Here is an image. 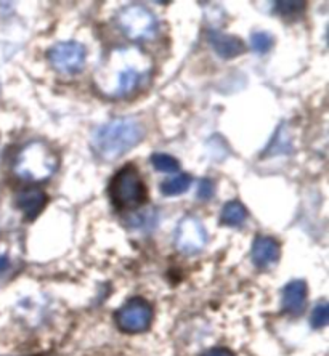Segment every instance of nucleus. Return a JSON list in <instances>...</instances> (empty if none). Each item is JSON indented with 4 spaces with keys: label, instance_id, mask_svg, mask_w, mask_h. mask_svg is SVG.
<instances>
[{
    "label": "nucleus",
    "instance_id": "nucleus-18",
    "mask_svg": "<svg viewBox=\"0 0 329 356\" xmlns=\"http://www.w3.org/2000/svg\"><path fill=\"white\" fill-rule=\"evenodd\" d=\"M305 8V2H278L276 3V12L283 17H294L297 13H302Z\"/></svg>",
    "mask_w": 329,
    "mask_h": 356
},
{
    "label": "nucleus",
    "instance_id": "nucleus-11",
    "mask_svg": "<svg viewBox=\"0 0 329 356\" xmlns=\"http://www.w3.org/2000/svg\"><path fill=\"white\" fill-rule=\"evenodd\" d=\"M250 259L254 265L260 270L270 268L280 259V244L273 238L259 236L254 241L252 250H250Z\"/></svg>",
    "mask_w": 329,
    "mask_h": 356
},
{
    "label": "nucleus",
    "instance_id": "nucleus-9",
    "mask_svg": "<svg viewBox=\"0 0 329 356\" xmlns=\"http://www.w3.org/2000/svg\"><path fill=\"white\" fill-rule=\"evenodd\" d=\"M207 42L212 47V50L223 60L236 58L246 51V45L241 39L236 35L220 33V31H209Z\"/></svg>",
    "mask_w": 329,
    "mask_h": 356
},
{
    "label": "nucleus",
    "instance_id": "nucleus-4",
    "mask_svg": "<svg viewBox=\"0 0 329 356\" xmlns=\"http://www.w3.org/2000/svg\"><path fill=\"white\" fill-rule=\"evenodd\" d=\"M148 188L137 165H124L109 181V199L118 211L129 212L140 209L148 202Z\"/></svg>",
    "mask_w": 329,
    "mask_h": 356
},
{
    "label": "nucleus",
    "instance_id": "nucleus-12",
    "mask_svg": "<svg viewBox=\"0 0 329 356\" xmlns=\"http://www.w3.org/2000/svg\"><path fill=\"white\" fill-rule=\"evenodd\" d=\"M283 310L292 316H299L305 310L307 303V284L302 280L291 281L283 289Z\"/></svg>",
    "mask_w": 329,
    "mask_h": 356
},
{
    "label": "nucleus",
    "instance_id": "nucleus-17",
    "mask_svg": "<svg viewBox=\"0 0 329 356\" xmlns=\"http://www.w3.org/2000/svg\"><path fill=\"white\" fill-rule=\"evenodd\" d=\"M312 326L315 329H321L328 326L329 323V307L326 302H320L318 305L313 308L312 312Z\"/></svg>",
    "mask_w": 329,
    "mask_h": 356
},
{
    "label": "nucleus",
    "instance_id": "nucleus-14",
    "mask_svg": "<svg viewBox=\"0 0 329 356\" xmlns=\"http://www.w3.org/2000/svg\"><path fill=\"white\" fill-rule=\"evenodd\" d=\"M193 178L188 174H180L177 177H172L169 180L161 183V193L164 196H180L190 190Z\"/></svg>",
    "mask_w": 329,
    "mask_h": 356
},
{
    "label": "nucleus",
    "instance_id": "nucleus-3",
    "mask_svg": "<svg viewBox=\"0 0 329 356\" xmlns=\"http://www.w3.org/2000/svg\"><path fill=\"white\" fill-rule=\"evenodd\" d=\"M60 159L45 141H31L19 151L13 164L15 175L26 181H44L55 174Z\"/></svg>",
    "mask_w": 329,
    "mask_h": 356
},
{
    "label": "nucleus",
    "instance_id": "nucleus-20",
    "mask_svg": "<svg viewBox=\"0 0 329 356\" xmlns=\"http://www.w3.org/2000/svg\"><path fill=\"white\" fill-rule=\"evenodd\" d=\"M202 356H234V353L228 348H212V350H207Z\"/></svg>",
    "mask_w": 329,
    "mask_h": 356
},
{
    "label": "nucleus",
    "instance_id": "nucleus-1",
    "mask_svg": "<svg viewBox=\"0 0 329 356\" xmlns=\"http://www.w3.org/2000/svg\"><path fill=\"white\" fill-rule=\"evenodd\" d=\"M143 124L135 118H116L93 130L90 145L93 153L103 161H116L142 143Z\"/></svg>",
    "mask_w": 329,
    "mask_h": 356
},
{
    "label": "nucleus",
    "instance_id": "nucleus-16",
    "mask_svg": "<svg viewBox=\"0 0 329 356\" xmlns=\"http://www.w3.org/2000/svg\"><path fill=\"white\" fill-rule=\"evenodd\" d=\"M273 35L268 33H255L250 35V47H252L255 54H267L271 47H273Z\"/></svg>",
    "mask_w": 329,
    "mask_h": 356
},
{
    "label": "nucleus",
    "instance_id": "nucleus-13",
    "mask_svg": "<svg viewBox=\"0 0 329 356\" xmlns=\"http://www.w3.org/2000/svg\"><path fill=\"white\" fill-rule=\"evenodd\" d=\"M248 209L239 201H230L222 207L220 222L227 227H241L248 220Z\"/></svg>",
    "mask_w": 329,
    "mask_h": 356
},
{
    "label": "nucleus",
    "instance_id": "nucleus-15",
    "mask_svg": "<svg viewBox=\"0 0 329 356\" xmlns=\"http://www.w3.org/2000/svg\"><path fill=\"white\" fill-rule=\"evenodd\" d=\"M151 164L158 172H163V174H175L179 172L180 164L175 158H172L170 154L164 153H156L151 156Z\"/></svg>",
    "mask_w": 329,
    "mask_h": 356
},
{
    "label": "nucleus",
    "instance_id": "nucleus-2",
    "mask_svg": "<svg viewBox=\"0 0 329 356\" xmlns=\"http://www.w3.org/2000/svg\"><path fill=\"white\" fill-rule=\"evenodd\" d=\"M109 66L114 70V82L104 88V92L114 98L134 95L150 72L148 61L137 50H116Z\"/></svg>",
    "mask_w": 329,
    "mask_h": 356
},
{
    "label": "nucleus",
    "instance_id": "nucleus-7",
    "mask_svg": "<svg viewBox=\"0 0 329 356\" xmlns=\"http://www.w3.org/2000/svg\"><path fill=\"white\" fill-rule=\"evenodd\" d=\"M86 49L79 42L66 40L55 44L47 54L50 65L65 74H74L86 65Z\"/></svg>",
    "mask_w": 329,
    "mask_h": 356
},
{
    "label": "nucleus",
    "instance_id": "nucleus-19",
    "mask_svg": "<svg viewBox=\"0 0 329 356\" xmlns=\"http://www.w3.org/2000/svg\"><path fill=\"white\" fill-rule=\"evenodd\" d=\"M214 195V183L209 180V178H202L200 183V190H198V197L200 199H211Z\"/></svg>",
    "mask_w": 329,
    "mask_h": 356
},
{
    "label": "nucleus",
    "instance_id": "nucleus-10",
    "mask_svg": "<svg viewBox=\"0 0 329 356\" xmlns=\"http://www.w3.org/2000/svg\"><path fill=\"white\" fill-rule=\"evenodd\" d=\"M15 201H17V207L23 212L24 218L31 222V220L38 218L39 213L44 211L49 196L39 188H26V190H21L18 193Z\"/></svg>",
    "mask_w": 329,
    "mask_h": 356
},
{
    "label": "nucleus",
    "instance_id": "nucleus-8",
    "mask_svg": "<svg viewBox=\"0 0 329 356\" xmlns=\"http://www.w3.org/2000/svg\"><path fill=\"white\" fill-rule=\"evenodd\" d=\"M207 232L196 217H185L175 233V248L184 254H198L206 248Z\"/></svg>",
    "mask_w": 329,
    "mask_h": 356
},
{
    "label": "nucleus",
    "instance_id": "nucleus-5",
    "mask_svg": "<svg viewBox=\"0 0 329 356\" xmlns=\"http://www.w3.org/2000/svg\"><path fill=\"white\" fill-rule=\"evenodd\" d=\"M118 23L130 40L148 42L158 34V21L154 15L142 5H130L118 15Z\"/></svg>",
    "mask_w": 329,
    "mask_h": 356
},
{
    "label": "nucleus",
    "instance_id": "nucleus-6",
    "mask_svg": "<svg viewBox=\"0 0 329 356\" xmlns=\"http://www.w3.org/2000/svg\"><path fill=\"white\" fill-rule=\"evenodd\" d=\"M153 321V308L143 298H132L116 313V323L124 332H145Z\"/></svg>",
    "mask_w": 329,
    "mask_h": 356
},
{
    "label": "nucleus",
    "instance_id": "nucleus-21",
    "mask_svg": "<svg viewBox=\"0 0 329 356\" xmlns=\"http://www.w3.org/2000/svg\"><path fill=\"white\" fill-rule=\"evenodd\" d=\"M8 268V259L7 255H0V273H3Z\"/></svg>",
    "mask_w": 329,
    "mask_h": 356
}]
</instances>
